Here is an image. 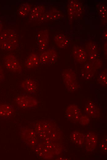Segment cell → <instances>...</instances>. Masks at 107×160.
<instances>
[{"mask_svg":"<svg viewBox=\"0 0 107 160\" xmlns=\"http://www.w3.org/2000/svg\"><path fill=\"white\" fill-rule=\"evenodd\" d=\"M61 14L60 11L55 9H53L45 13L38 21H43L48 20H57L61 17Z\"/></svg>","mask_w":107,"mask_h":160,"instance_id":"15","label":"cell"},{"mask_svg":"<svg viewBox=\"0 0 107 160\" xmlns=\"http://www.w3.org/2000/svg\"><path fill=\"white\" fill-rule=\"evenodd\" d=\"M46 10V6L43 5H39L34 7L30 13V20L39 19L45 13Z\"/></svg>","mask_w":107,"mask_h":160,"instance_id":"14","label":"cell"},{"mask_svg":"<svg viewBox=\"0 0 107 160\" xmlns=\"http://www.w3.org/2000/svg\"><path fill=\"white\" fill-rule=\"evenodd\" d=\"M95 69L93 68V64H88L85 65L81 72V76L87 80L91 79L94 75Z\"/></svg>","mask_w":107,"mask_h":160,"instance_id":"18","label":"cell"},{"mask_svg":"<svg viewBox=\"0 0 107 160\" xmlns=\"http://www.w3.org/2000/svg\"><path fill=\"white\" fill-rule=\"evenodd\" d=\"M61 75L62 79L68 90L72 92L77 90L79 85L76 74L71 69L65 70Z\"/></svg>","mask_w":107,"mask_h":160,"instance_id":"2","label":"cell"},{"mask_svg":"<svg viewBox=\"0 0 107 160\" xmlns=\"http://www.w3.org/2000/svg\"><path fill=\"white\" fill-rule=\"evenodd\" d=\"M38 45L40 51L45 50L49 42V34L46 30H40L37 36Z\"/></svg>","mask_w":107,"mask_h":160,"instance_id":"10","label":"cell"},{"mask_svg":"<svg viewBox=\"0 0 107 160\" xmlns=\"http://www.w3.org/2000/svg\"><path fill=\"white\" fill-rule=\"evenodd\" d=\"M16 103L20 107L26 109L32 108L38 103L34 98L27 95H21L18 96L16 99Z\"/></svg>","mask_w":107,"mask_h":160,"instance_id":"5","label":"cell"},{"mask_svg":"<svg viewBox=\"0 0 107 160\" xmlns=\"http://www.w3.org/2000/svg\"><path fill=\"white\" fill-rule=\"evenodd\" d=\"M20 86L24 91L31 94L36 92L37 89L36 82L30 78H26L23 81Z\"/></svg>","mask_w":107,"mask_h":160,"instance_id":"12","label":"cell"},{"mask_svg":"<svg viewBox=\"0 0 107 160\" xmlns=\"http://www.w3.org/2000/svg\"><path fill=\"white\" fill-rule=\"evenodd\" d=\"M54 41L57 46L61 49L65 48L69 42L66 36L61 34L56 35L54 38Z\"/></svg>","mask_w":107,"mask_h":160,"instance_id":"19","label":"cell"},{"mask_svg":"<svg viewBox=\"0 0 107 160\" xmlns=\"http://www.w3.org/2000/svg\"><path fill=\"white\" fill-rule=\"evenodd\" d=\"M85 115L89 117L96 118L100 115V110L97 106L91 101L88 102L84 108Z\"/></svg>","mask_w":107,"mask_h":160,"instance_id":"11","label":"cell"},{"mask_svg":"<svg viewBox=\"0 0 107 160\" xmlns=\"http://www.w3.org/2000/svg\"><path fill=\"white\" fill-rule=\"evenodd\" d=\"M18 46L17 33L14 30L7 29L0 33V49L6 51L16 49Z\"/></svg>","mask_w":107,"mask_h":160,"instance_id":"1","label":"cell"},{"mask_svg":"<svg viewBox=\"0 0 107 160\" xmlns=\"http://www.w3.org/2000/svg\"><path fill=\"white\" fill-rule=\"evenodd\" d=\"M85 50L88 57L90 60H93L96 58L97 55V50L95 44L92 42L89 43L86 46Z\"/></svg>","mask_w":107,"mask_h":160,"instance_id":"20","label":"cell"},{"mask_svg":"<svg viewBox=\"0 0 107 160\" xmlns=\"http://www.w3.org/2000/svg\"><path fill=\"white\" fill-rule=\"evenodd\" d=\"M31 8V6L29 3H23L18 11V14L22 17H25L30 13Z\"/></svg>","mask_w":107,"mask_h":160,"instance_id":"21","label":"cell"},{"mask_svg":"<svg viewBox=\"0 0 107 160\" xmlns=\"http://www.w3.org/2000/svg\"><path fill=\"white\" fill-rule=\"evenodd\" d=\"M57 57L56 51L53 49H48L43 51L39 57V63L43 65H51L57 61Z\"/></svg>","mask_w":107,"mask_h":160,"instance_id":"4","label":"cell"},{"mask_svg":"<svg viewBox=\"0 0 107 160\" xmlns=\"http://www.w3.org/2000/svg\"><path fill=\"white\" fill-rule=\"evenodd\" d=\"M5 79L4 71L0 65V82H3Z\"/></svg>","mask_w":107,"mask_h":160,"instance_id":"25","label":"cell"},{"mask_svg":"<svg viewBox=\"0 0 107 160\" xmlns=\"http://www.w3.org/2000/svg\"><path fill=\"white\" fill-rule=\"evenodd\" d=\"M89 118L88 116L85 115H81L80 117L78 122L82 125L85 126L89 123Z\"/></svg>","mask_w":107,"mask_h":160,"instance_id":"23","label":"cell"},{"mask_svg":"<svg viewBox=\"0 0 107 160\" xmlns=\"http://www.w3.org/2000/svg\"><path fill=\"white\" fill-rule=\"evenodd\" d=\"M85 138L84 134L76 131L72 132L70 136L71 141L75 144L80 146L84 144Z\"/></svg>","mask_w":107,"mask_h":160,"instance_id":"16","label":"cell"},{"mask_svg":"<svg viewBox=\"0 0 107 160\" xmlns=\"http://www.w3.org/2000/svg\"><path fill=\"white\" fill-rule=\"evenodd\" d=\"M39 63V57L38 55L32 53L29 55L26 59L25 65L26 68L28 70H31L36 67Z\"/></svg>","mask_w":107,"mask_h":160,"instance_id":"13","label":"cell"},{"mask_svg":"<svg viewBox=\"0 0 107 160\" xmlns=\"http://www.w3.org/2000/svg\"><path fill=\"white\" fill-rule=\"evenodd\" d=\"M2 22L0 19V33H1L2 29Z\"/></svg>","mask_w":107,"mask_h":160,"instance_id":"27","label":"cell"},{"mask_svg":"<svg viewBox=\"0 0 107 160\" xmlns=\"http://www.w3.org/2000/svg\"><path fill=\"white\" fill-rule=\"evenodd\" d=\"M82 7L81 3L75 0H69L68 6V13L71 18L79 16L82 13Z\"/></svg>","mask_w":107,"mask_h":160,"instance_id":"7","label":"cell"},{"mask_svg":"<svg viewBox=\"0 0 107 160\" xmlns=\"http://www.w3.org/2000/svg\"><path fill=\"white\" fill-rule=\"evenodd\" d=\"M71 54L73 58L79 63L85 62L88 58L85 49L77 46L73 47Z\"/></svg>","mask_w":107,"mask_h":160,"instance_id":"9","label":"cell"},{"mask_svg":"<svg viewBox=\"0 0 107 160\" xmlns=\"http://www.w3.org/2000/svg\"><path fill=\"white\" fill-rule=\"evenodd\" d=\"M100 13L101 17L104 18H106L107 9L106 7L104 5L101 6L100 8Z\"/></svg>","mask_w":107,"mask_h":160,"instance_id":"24","label":"cell"},{"mask_svg":"<svg viewBox=\"0 0 107 160\" xmlns=\"http://www.w3.org/2000/svg\"><path fill=\"white\" fill-rule=\"evenodd\" d=\"M106 140H103V142L101 143L100 146L101 149L105 151H106L107 150V140L106 141Z\"/></svg>","mask_w":107,"mask_h":160,"instance_id":"26","label":"cell"},{"mask_svg":"<svg viewBox=\"0 0 107 160\" xmlns=\"http://www.w3.org/2000/svg\"><path fill=\"white\" fill-rule=\"evenodd\" d=\"M98 82L103 86H106L107 84L106 70L101 72L98 79Z\"/></svg>","mask_w":107,"mask_h":160,"instance_id":"22","label":"cell"},{"mask_svg":"<svg viewBox=\"0 0 107 160\" xmlns=\"http://www.w3.org/2000/svg\"><path fill=\"white\" fill-rule=\"evenodd\" d=\"M4 61L5 66L10 72L18 74L22 72L21 65L18 59L14 55H6L4 57Z\"/></svg>","mask_w":107,"mask_h":160,"instance_id":"3","label":"cell"},{"mask_svg":"<svg viewBox=\"0 0 107 160\" xmlns=\"http://www.w3.org/2000/svg\"><path fill=\"white\" fill-rule=\"evenodd\" d=\"M14 112L13 106L7 103H0V117L7 118L11 116Z\"/></svg>","mask_w":107,"mask_h":160,"instance_id":"17","label":"cell"},{"mask_svg":"<svg viewBox=\"0 0 107 160\" xmlns=\"http://www.w3.org/2000/svg\"><path fill=\"white\" fill-rule=\"evenodd\" d=\"M65 114L69 121L73 123H77L78 122L82 114L81 110L77 105L72 104L67 107Z\"/></svg>","mask_w":107,"mask_h":160,"instance_id":"6","label":"cell"},{"mask_svg":"<svg viewBox=\"0 0 107 160\" xmlns=\"http://www.w3.org/2000/svg\"><path fill=\"white\" fill-rule=\"evenodd\" d=\"M85 136L84 145L86 150L88 152L93 151L97 144V136L94 133L89 132L85 135Z\"/></svg>","mask_w":107,"mask_h":160,"instance_id":"8","label":"cell"}]
</instances>
